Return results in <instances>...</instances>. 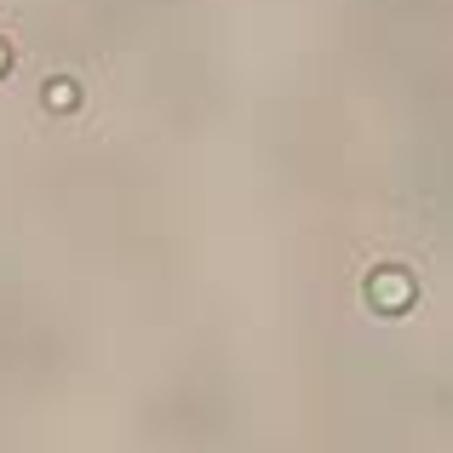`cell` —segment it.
Instances as JSON below:
<instances>
[{"label":"cell","mask_w":453,"mask_h":453,"mask_svg":"<svg viewBox=\"0 0 453 453\" xmlns=\"http://www.w3.org/2000/svg\"><path fill=\"white\" fill-rule=\"evenodd\" d=\"M6 69H12V46L0 41V75H6Z\"/></svg>","instance_id":"obj_3"},{"label":"cell","mask_w":453,"mask_h":453,"mask_svg":"<svg viewBox=\"0 0 453 453\" xmlns=\"http://www.w3.org/2000/svg\"><path fill=\"white\" fill-rule=\"evenodd\" d=\"M46 110H75V81H52L46 87Z\"/></svg>","instance_id":"obj_2"},{"label":"cell","mask_w":453,"mask_h":453,"mask_svg":"<svg viewBox=\"0 0 453 453\" xmlns=\"http://www.w3.org/2000/svg\"><path fill=\"white\" fill-rule=\"evenodd\" d=\"M367 299H373L379 310H390V316H396V310H408V299H413V281L402 276V270H379V276L367 281Z\"/></svg>","instance_id":"obj_1"}]
</instances>
